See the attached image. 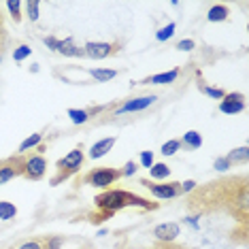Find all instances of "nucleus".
<instances>
[{
	"label": "nucleus",
	"instance_id": "nucleus-1",
	"mask_svg": "<svg viewBox=\"0 0 249 249\" xmlns=\"http://www.w3.org/2000/svg\"><path fill=\"white\" fill-rule=\"evenodd\" d=\"M94 205L98 207V213L92 215L94 224H103L109 217H113L117 211L128 209V207H139V209H145V211H154V209H158L156 202H149L147 198L137 196V194L126 192V190H105L103 194H98L94 198Z\"/></svg>",
	"mask_w": 249,
	"mask_h": 249
},
{
	"label": "nucleus",
	"instance_id": "nucleus-2",
	"mask_svg": "<svg viewBox=\"0 0 249 249\" xmlns=\"http://www.w3.org/2000/svg\"><path fill=\"white\" fill-rule=\"evenodd\" d=\"M83 160H86V156H83V147H75V149L69 151L62 160H58V164H55V177H52L49 183L58 185L60 181H66L69 177H72V175L81 168Z\"/></svg>",
	"mask_w": 249,
	"mask_h": 249
},
{
	"label": "nucleus",
	"instance_id": "nucleus-3",
	"mask_svg": "<svg viewBox=\"0 0 249 249\" xmlns=\"http://www.w3.org/2000/svg\"><path fill=\"white\" fill-rule=\"evenodd\" d=\"M122 179V171L120 168H111V166H100L89 171L86 177H83V183L86 185H94V188H103L107 190L109 185H113L115 181Z\"/></svg>",
	"mask_w": 249,
	"mask_h": 249
},
{
	"label": "nucleus",
	"instance_id": "nucleus-4",
	"mask_svg": "<svg viewBox=\"0 0 249 249\" xmlns=\"http://www.w3.org/2000/svg\"><path fill=\"white\" fill-rule=\"evenodd\" d=\"M141 183H143L156 198H160V200H171V198L181 196V183L179 181H164V183H156V181L143 179Z\"/></svg>",
	"mask_w": 249,
	"mask_h": 249
},
{
	"label": "nucleus",
	"instance_id": "nucleus-5",
	"mask_svg": "<svg viewBox=\"0 0 249 249\" xmlns=\"http://www.w3.org/2000/svg\"><path fill=\"white\" fill-rule=\"evenodd\" d=\"M24 156H15L9 160H0V185L9 183V181L18 179L24 175Z\"/></svg>",
	"mask_w": 249,
	"mask_h": 249
},
{
	"label": "nucleus",
	"instance_id": "nucleus-6",
	"mask_svg": "<svg viewBox=\"0 0 249 249\" xmlns=\"http://www.w3.org/2000/svg\"><path fill=\"white\" fill-rule=\"evenodd\" d=\"M43 43L47 45L49 49H53V52H58L62 55H69V58H83V49L77 47L75 43H72V38H64V41H60V38L55 36H45Z\"/></svg>",
	"mask_w": 249,
	"mask_h": 249
},
{
	"label": "nucleus",
	"instance_id": "nucleus-7",
	"mask_svg": "<svg viewBox=\"0 0 249 249\" xmlns=\"http://www.w3.org/2000/svg\"><path fill=\"white\" fill-rule=\"evenodd\" d=\"M117 52H120V43H94V41H89V43H86V47H83V53L89 55V58H94V60L111 58V55H115Z\"/></svg>",
	"mask_w": 249,
	"mask_h": 249
},
{
	"label": "nucleus",
	"instance_id": "nucleus-8",
	"mask_svg": "<svg viewBox=\"0 0 249 249\" xmlns=\"http://www.w3.org/2000/svg\"><path fill=\"white\" fill-rule=\"evenodd\" d=\"M47 173V160L38 154V156H30L24 160V177L30 181H38L43 179V175Z\"/></svg>",
	"mask_w": 249,
	"mask_h": 249
},
{
	"label": "nucleus",
	"instance_id": "nucleus-9",
	"mask_svg": "<svg viewBox=\"0 0 249 249\" xmlns=\"http://www.w3.org/2000/svg\"><path fill=\"white\" fill-rule=\"evenodd\" d=\"M158 100V96H139V98H130L126 100L122 107L115 109V115H122V113H137V111H145L147 107H151Z\"/></svg>",
	"mask_w": 249,
	"mask_h": 249
},
{
	"label": "nucleus",
	"instance_id": "nucleus-10",
	"mask_svg": "<svg viewBox=\"0 0 249 249\" xmlns=\"http://www.w3.org/2000/svg\"><path fill=\"white\" fill-rule=\"evenodd\" d=\"M245 109V96L239 94V92H232V94H226L219 103V111L226 113V115H236Z\"/></svg>",
	"mask_w": 249,
	"mask_h": 249
},
{
	"label": "nucleus",
	"instance_id": "nucleus-11",
	"mask_svg": "<svg viewBox=\"0 0 249 249\" xmlns=\"http://www.w3.org/2000/svg\"><path fill=\"white\" fill-rule=\"evenodd\" d=\"M154 236L160 243H175V239L179 236V224H175V222L158 224L154 228Z\"/></svg>",
	"mask_w": 249,
	"mask_h": 249
},
{
	"label": "nucleus",
	"instance_id": "nucleus-12",
	"mask_svg": "<svg viewBox=\"0 0 249 249\" xmlns=\"http://www.w3.org/2000/svg\"><path fill=\"white\" fill-rule=\"evenodd\" d=\"M115 137H109V139H103V141H98V143H94L92 145V149H89V158L92 160H98V158H103L107 156L111 151V147L115 145Z\"/></svg>",
	"mask_w": 249,
	"mask_h": 249
},
{
	"label": "nucleus",
	"instance_id": "nucleus-13",
	"mask_svg": "<svg viewBox=\"0 0 249 249\" xmlns=\"http://www.w3.org/2000/svg\"><path fill=\"white\" fill-rule=\"evenodd\" d=\"M177 77H179V69H173V71H166V72L151 75L149 79H145V83H151V86H166V83H173Z\"/></svg>",
	"mask_w": 249,
	"mask_h": 249
},
{
	"label": "nucleus",
	"instance_id": "nucleus-14",
	"mask_svg": "<svg viewBox=\"0 0 249 249\" xmlns=\"http://www.w3.org/2000/svg\"><path fill=\"white\" fill-rule=\"evenodd\" d=\"M179 143L183 145L185 149H190V151L200 149V145H202V134H200V132H196V130H188V132L183 134V139H181Z\"/></svg>",
	"mask_w": 249,
	"mask_h": 249
},
{
	"label": "nucleus",
	"instance_id": "nucleus-15",
	"mask_svg": "<svg viewBox=\"0 0 249 249\" xmlns=\"http://www.w3.org/2000/svg\"><path fill=\"white\" fill-rule=\"evenodd\" d=\"M228 15H230V11H228V7H226V4H215V7L209 9L207 19L215 24V21H226V19H228Z\"/></svg>",
	"mask_w": 249,
	"mask_h": 249
},
{
	"label": "nucleus",
	"instance_id": "nucleus-16",
	"mask_svg": "<svg viewBox=\"0 0 249 249\" xmlns=\"http://www.w3.org/2000/svg\"><path fill=\"white\" fill-rule=\"evenodd\" d=\"M89 77L96 79L98 83H105V81H111V79H115L117 77V71H113V69H89Z\"/></svg>",
	"mask_w": 249,
	"mask_h": 249
},
{
	"label": "nucleus",
	"instance_id": "nucleus-17",
	"mask_svg": "<svg viewBox=\"0 0 249 249\" xmlns=\"http://www.w3.org/2000/svg\"><path fill=\"white\" fill-rule=\"evenodd\" d=\"M247 158H249V147L243 145V147H239V149H232L230 154L226 156V160H228L230 164H245Z\"/></svg>",
	"mask_w": 249,
	"mask_h": 249
},
{
	"label": "nucleus",
	"instance_id": "nucleus-18",
	"mask_svg": "<svg viewBox=\"0 0 249 249\" xmlns=\"http://www.w3.org/2000/svg\"><path fill=\"white\" fill-rule=\"evenodd\" d=\"M41 141H43V134H41V132L30 134L28 139H24V141L19 143V156H24L28 149H32V147H38V145H41Z\"/></svg>",
	"mask_w": 249,
	"mask_h": 249
},
{
	"label": "nucleus",
	"instance_id": "nucleus-19",
	"mask_svg": "<svg viewBox=\"0 0 249 249\" xmlns=\"http://www.w3.org/2000/svg\"><path fill=\"white\" fill-rule=\"evenodd\" d=\"M15 215H18V207H15L13 202L0 200V219H2V222H9V219H13Z\"/></svg>",
	"mask_w": 249,
	"mask_h": 249
},
{
	"label": "nucleus",
	"instance_id": "nucleus-20",
	"mask_svg": "<svg viewBox=\"0 0 249 249\" xmlns=\"http://www.w3.org/2000/svg\"><path fill=\"white\" fill-rule=\"evenodd\" d=\"M149 175H151V179H156V181L166 179L168 175H171V166H166V164H162V162H154V166L149 168Z\"/></svg>",
	"mask_w": 249,
	"mask_h": 249
},
{
	"label": "nucleus",
	"instance_id": "nucleus-21",
	"mask_svg": "<svg viewBox=\"0 0 249 249\" xmlns=\"http://www.w3.org/2000/svg\"><path fill=\"white\" fill-rule=\"evenodd\" d=\"M198 88H200L202 94H207L209 98H215V100H222L224 96H226V92H224L222 88H211V86H205V83H200Z\"/></svg>",
	"mask_w": 249,
	"mask_h": 249
},
{
	"label": "nucleus",
	"instance_id": "nucleus-22",
	"mask_svg": "<svg viewBox=\"0 0 249 249\" xmlns=\"http://www.w3.org/2000/svg\"><path fill=\"white\" fill-rule=\"evenodd\" d=\"M38 13H41V2L38 0H30V2H26V15L30 21H36L38 19Z\"/></svg>",
	"mask_w": 249,
	"mask_h": 249
},
{
	"label": "nucleus",
	"instance_id": "nucleus-23",
	"mask_svg": "<svg viewBox=\"0 0 249 249\" xmlns=\"http://www.w3.org/2000/svg\"><path fill=\"white\" fill-rule=\"evenodd\" d=\"M69 117H71L72 124H77V126H81V124H86L89 120L86 109H69Z\"/></svg>",
	"mask_w": 249,
	"mask_h": 249
},
{
	"label": "nucleus",
	"instance_id": "nucleus-24",
	"mask_svg": "<svg viewBox=\"0 0 249 249\" xmlns=\"http://www.w3.org/2000/svg\"><path fill=\"white\" fill-rule=\"evenodd\" d=\"M179 147H181V143L177 139H173V141H166V143L162 145V149H160V154L162 156H175L179 151Z\"/></svg>",
	"mask_w": 249,
	"mask_h": 249
},
{
	"label": "nucleus",
	"instance_id": "nucleus-25",
	"mask_svg": "<svg viewBox=\"0 0 249 249\" xmlns=\"http://www.w3.org/2000/svg\"><path fill=\"white\" fill-rule=\"evenodd\" d=\"M175 35V24L171 21V24H166L164 28H160V30H158V35H156V38L160 43H164V41H168V38H171Z\"/></svg>",
	"mask_w": 249,
	"mask_h": 249
},
{
	"label": "nucleus",
	"instance_id": "nucleus-26",
	"mask_svg": "<svg viewBox=\"0 0 249 249\" xmlns=\"http://www.w3.org/2000/svg\"><path fill=\"white\" fill-rule=\"evenodd\" d=\"M7 9H9V13L13 15L15 21L21 19V2L19 0H7Z\"/></svg>",
	"mask_w": 249,
	"mask_h": 249
},
{
	"label": "nucleus",
	"instance_id": "nucleus-27",
	"mask_svg": "<svg viewBox=\"0 0 249 249\" xmlns=\"http://www.w3.org/2000/svg\"><path fill=\"white\" fill-rule=\"evenodd\" d=\"M30 53H32V49L28 47V45H19L18 49H13V60L15 62H24L26 58H30Z\"/></svg>",
	"mask_w": 249,
	"mask_h": 249
},
{
	"label": "nucleus",
	"instance_id": "nucleus-28",
	"mask_svg": "<svg viewBox=\"0 0 249 249\" xmlns=\"http://www.w3.org/2000/svg\"><path fill=\"white\" fill-rule=\"evenodd\" d=\"M62 245H64V236H47L43 249H60Z\"/></svg>",
	"mask_w": 249,
	"mask_h": 249
},
{
	"label": "nucleus",
	"instance_id": "nucleus-29",
	"mask_svg": "<svg viewBox=\"0 0 249 249\" xmlns=\"http://www.w3.org/2000/svg\"><path fill=\"white\" fill-rule=\"evenodd\" d=\"M139 162H141V166L143 168H151L154 166V151H141Z\"/></svg>",
	"mask_w": 249,
	"mask_h": 249
},
{
	"label": "nucleus",
	"instance_id": "nucleus-30",
	"mask_svg": "<svg viewBox=\"0 0 249 249\" xmlns=\"http://www.w3.org/2000/svg\"><path fill=\"white\" fill-rule=\"evenodd\" d=\"M120 171H122V177H132V175L139 171V164L137 162H126L124 168H120Z\"/></svg>",
	"mask_w": 249,
	"mask_h": 249
},
{
	"label": "nucleus",
	"instance_id": "nucleus-31",
	"mask_svg": "<svg viewBox=\"0 0 249 249\" xmlns=\"http://www.w3.org/2000/svg\"><path fill=\"white\" fill-rule=\"evenodd\" d=\"M213 168H215V171H228V168H232V164L228 162V160H226V158H217V160H215L213 162Z\"/></svg>",
	"mask_w": 249,
	"mask_h": 249
},
{
	"label": "nucleus",
	"instance_id": "nucleus-32",
	"mask_svg": "<svg viewBox=\"0 0 249 249\" xmlns=\"http://www.w3.org/2000/svg\"><path fill=\"white\" fill-rule=\"evenodd\" d=\"M194 47H196V43L192 41V38H183V41L177 43V49H179V52H192Z\"/></svg>",
	"mask_w": 249,
	"mask_h": 249
},
{
	"label": "nucleus",
	"instance_id": "nucleus-33",
	"mask_svg": "<svg viewBox=\"0 0 249 249\" xmlns=\"http://www.w3.org/2000/svg\"><path fill=\"white\" fill-rule=\"evenodd\" d=\"M151 249H188V247L177 245V243H160V241H156V245Z\"/></svg>",
	"mask_w": 249,
	"mask_h": 249
},
{
	"label": "nucleus",
	"instance_id": "nucleus-34",
	"mask_svg": "<svg viewBox=\"0 0 249 249\" xmlns=\"http://www.w3.org/2000/svg\"><path fill=\"white\" fill-rule=\"evenodd\" d=\"M194 190H196V181L188 179V181H183V183H181V194H188V192H194Z\"/></svg>",
	"mask_w": 249,
	"mask_h": 249
},
{
	"label": "nucleus",
	"instance_id": "nucleus-35",
	"mask_svg": "<svg viewBox=\"0 0 249 249\" xmlns=\"http://www.w3.org/2000/svg\"><path fill=\"white\" fill-rule=\"evenodd\" d=\"M100 111H105V107H89V109H86L88 117H92V115H96V113H100Z\"/></svg>",
	"mask_w": 249,
	"mask_h": 249
},
{
	"label": "nucleus",
	"instance_id": "nucleus-36",
	"mask_svg": "<svg viewBox=\"0 0 249 249\" xmlns=\"http://www.w3.org/2000/svg\"><path fill=\"white\" fill-rule=\"evenodd\" d=\"M185 224H190L192 226V228H200V224H198V217H188V219H185Z\"/></svg>",
	"mask_w": 249,
	"mask_h": 249
},
{
	"label": "nucleus",
	"instance_id": "nucleus-37",
	"mask_svg": "<svg viewBox=\"0 0 249 249\" xmlns=\"http://www.w3.org/2000/svg\"><path fill=\"white\" fill-rule=\"evenodd\" d=\"M2 43H4V28L0 24V47H2Z\"/></svg>",
	"mask_w": 249,
	"mask_h": 249
},
{
	"label": "nucleus",
	"instance_id": "nucleus-38",
	"mask_svg": "<svg viewBox=\"0 0 249 249\" xmlns=\"http://www.w3.org/2000/svg\"><path fill=\"white\" fill-rule=\"evenodd\" d=\"M0 60H2V53H0Z\"/></svg>",
	"mask_w": 249,
	"mask_h": 249
},
{
	"label": "nucleus",
	"instance_id": "nucleus-39",
	"mask_svg": "<svg viewBox=\"0 0 249 249\" xmlns=\"http://www.w3.org/2000/svg\"><path fill=\"white\" fill-rule=\"evenodd\" d=\"M134 249H141V247H134Z\"/></svg>",
	"mask_w": 249,
	"mask_h": 249
}]
</instances>
